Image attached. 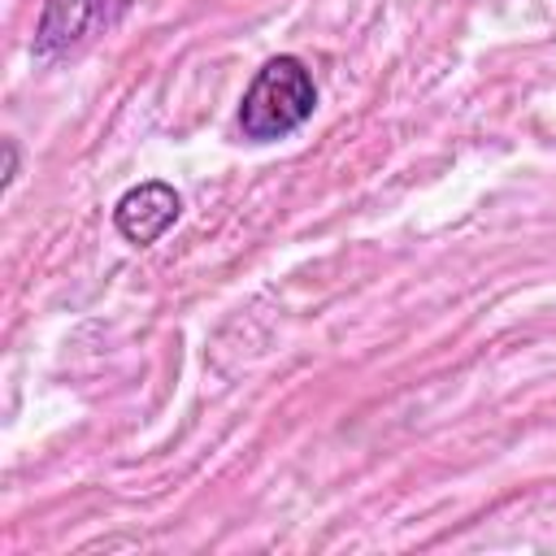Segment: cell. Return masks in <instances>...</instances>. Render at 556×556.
Returning <instances> with one entry per match:
<instances>
[{
  "label": "cell",
  "mask_w": 556,
  "mask_h": 556,
  "mask_svg": "<svg viewBox=\"0 0 556 556\" xmlns=\"http://www.w3.org/2000/svg\"><path fill=\"white\" fill-rule=\"evenodd\" d=\"M317 109V87L313 74L304 70L300 56H274L256 70V78L248 83L243 100H239V130L252 143H269V139H287L291 130H300Z\"/></svg>",
  "instance_id": "cell-1"
},
{
  "label": "cell",
  "mask_w": 556,
  "mask_h": 556,
  "mask_svg": "<svg viewBox=\"0 0 556 556\" xmlns=\"http://www.w3.org/2000/svg\"><path fill=\"white\" fill-rule=\"evenodd\" d=\"M122 9H126V0H48L39 13V26H35V56L52 61V56L70 52L96 26H109Z\"/></svg>",
  "instance_id": "cell-2"
},
{
  "label": "cell",
  "mask_w": 556,
  "mask_h": 556,
  "mask_svg": "<svg viewBox=\"0 0 556 556\" xmlns=\"http://www.w3.org/2000/svg\"><path fill=\"white\" fill-rule=\"evenodd\" d=\"M178 213H182L178 191H174L169 182H161V178H148V182L130 187V191L113 204V226H117V235H122L126 243L148 248V243H156V239L178 222Z\"/></svg>",
  "instance_id": "cell-3"
},
{
  "label": "cell",
  "mask_w": 556,
  "mask_h": 556,
  "mask_svg": "<svg viewBox=\"0 0 556 556\" xmlns=\"http://www.w3.org/2000/svg\"><path fill=\"white\" fill-rule=\"evenodd\" d=\"M13 178H17V143L4 139V178H0V187H9Z\"/></svg>",
  "instance_id": "cell-4"
}]
</instances>
